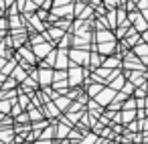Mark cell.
I'll list each match as a JSON object with an SVG mask.
<instances>
[{
  "instance_id": "7",
  "label": "cell",
  "mask_w": 148,
  "mask_h": 144,
  "mask_svg": "<svg viewBox=\"0 0 148 144\" xmlns=\"http://www.w3.org/2000/svg\"><path fill=\"white\" fill-rule=\"evenodd\" d=\"M71 57H73V59H77L75 63H79V65H81V63H85V61H83V59H85V53H71Z\"/></svg>"
},
{
  "instance_id": "9",
  "label": "cell",
  "mask_w": 148,
  "mask_h": 144,
  "mask_svg": "<svg viewBox=\"0 0 148 144\" xmlns=\"http://www.w3.org/2000/svg\"><path fill=\"white\" fill-rule=\"evenodd\" d=\"M67 104H69V101H67V99H57V106H59V108H65V106H67Z\"/></svg>"
},
{
  "instance_id": "10",
  "label": "cell",
  "mask_w": 148,
  "mask_h": 144,
  "mask_svg": "<svg viewBox=\"0 0 148 144\" xmlns=\"http://www.w3.org/2000/svg\"><path fill=\"white\" fill-rule=\"evenodd\" d=\"M8 106H10L8 101H6V104H2V106H0V112H2V114H4V112H8Z\"/></svg>"
},
{
  "instance_id": "4",
  "label": "cell",
  "mask_w": 148,
  "mask_h": 144,
  "mask_svg": "<svg viewBox=\"0 0 148 144\" xmlns=\"http://www.w3.org/2000/svg\"><path fill=\"white\" fill-rule=\"evenodd\" d=\"M35 49H37V53H39V55H43V53L47 55V53H49V49H51V45H43V43H41V45H37Z\"/></svg>"
},
{
  "instance_id": "11",
  "label": "cell",
  "mask_w": 148,
  "mask_h": 144,
  "mask_svg": "<svg viewBox=\"0 0 148 144\" xmlns=\"http://www.w3.org/2000/svg\"><path fill=\"white\" fill-rule=\"evenodd\" d=\"M91 65H99V57H97V55L91 57Z\"/></svg>"
},
{
  "instance_id": "2",
  "label": "cell",
  "mask_w": 148,
  "mask_h": 144,
  "mask_svg": "<svg viewBox=\"0 0 148 144\" xmlns=\"http://www.w3.org/2000/svg\"><path fill=\"white\" fill-rule=\"evenodd\" d=\"M51 81H53V73L43 69V71H41V83L45 85V83H51Z\"/></svg>"
},
{
  "instance_id": "8",
  "label": "cell",
  "mask_w": 148,
  "mask_h": 144,
  "mask_svg": "<svg viewBox=\"0 0 148 144\" xmlns=\"http://www.w3.org/2000/svg\"><path fill=\"white\" fill-rule=\"evenodd\" d=\"M103 65H106V67H114V65H116V59H108Z\"/></svg>"
},
{
  "instance_id": "3",
  "label": "cell",
  "mask_w": 148,
  "mask_h": 144,
  "mask_svg": "<svg viewBox=\"0 0 148 144\" xmlns=\"http://www.w3.org/2000/svg\"><path fill=\"white\" fill-rule=\"evenodd\" d=\"M114 97V91H101V95H97V101H101V104H106L108 99H112Z\"/></svg>"
},
{
  "instance_id": "6",
  "label": "cell",
  "mask_w": 148,
  "mask_h": 144,
  "mask_svg": "<svg viewBox=\"0 0 148 144\" xmlns=\"http://www.w3.org/2000/svg\"><path fill=\"white\" fill-rule=\"evenodd\" d=\"M99 51H101V53H112V51H114V43H103V45L99 47Z\"/></svg>"
},
{
  "instance_id": "12",
  "label": "cell",
  "mask_w": 148,
  "mask_h": 144,
  "mask_svg": "<svg viewBox=\"0 0 148 144\" xmlns=\"http://www.w3.org/2000/svg\"><path fill=\"white\" fill-rule=\"evenodd\" d=\"M37 144H51V142H49V140H39Z\"/></svg>"
},
{
  "instance_id": "1",
  "label": "cell",
  "mask_w": 148,
  "mask_h": 144,
  "mask_svg": "<svg viewBox=\"0 0 148 144\" xmlns=\"http://www.w3.org/2000/svg\"><path fill=\"white\" fill-rule=\"evenodd\" d=\"M69 75H71V77H69V83H71V85L81 83V79H83V73H81V69H77V67H73Z\"/></svg>"
},
{
  "instance_id": "5",
  "label": "cell",
  "mask_w": 148,
  "mask_h": 144,
  "mask_svg": "<svg viewBox=\"0 0 148 144\" xmlns=\"http://www.w3.org/2000/svg\"><path fill=\"white\" fill-rule=\"evenodd\" d=\"M57 67H67V57H65V53H59V57H57Z\"/></svg>"
},
{
  "instance_id": "13",
  "label": "cell",
  "mask_w": 148,
  "mask_h": 144,
  "mask_svg": "<svg viewBox=\"0 0 148 144\" xmlns=\"http://www.w3.org/2000/svg\"><path fill=\"white\" fill-rule=\"evenodd\" d=\"M2 63H4V61H2V59H0V67H2Z\"/></svg>"
}]
</instances>
